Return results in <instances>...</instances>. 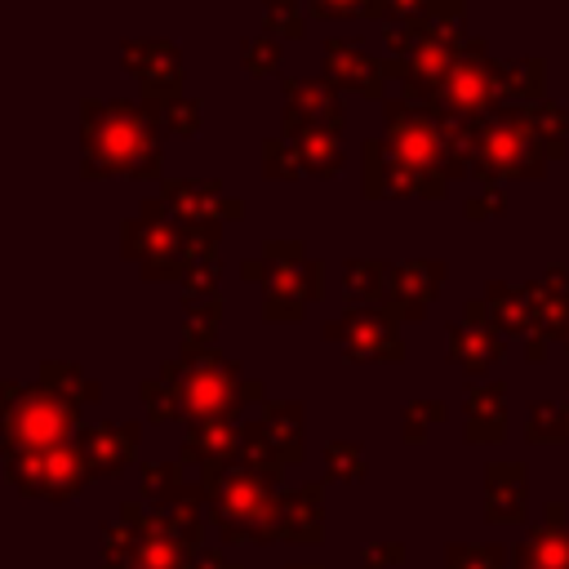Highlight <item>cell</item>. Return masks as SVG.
<instances>
[{
  "label": "cell",
  "mask_w": 569,
  "mask_h": 569,
  "mask_svg": "<svg viewBox=\"0 0 569 569\" xmlns=\"http://www.w3.org/2000/svg\"><path fill=\"white\" fill-rule=\"evenodd\" d=\"M76 445H80L93 480L120 476L133 462V453H138V422H98V427H84L76 436Z\"/></svg>",
  "instance_id": "cell-20"
},
{
  "label": "cell",
  "mask_w": 569,
  "mask_h": 569,
  "mask_svg": "<svg viewBox=\"0 0 569 569\" xmlns=\"http://www.w3.org/2000/svg\"><path fill=\"white\" fill-rule=\"evenodd\" d=\"M182 467H200V476H218L227 471L231 462H240V427L236 418H204V422H191L187 427V440H182Z\"/></svg>",
  "instance_id": "cell-19"
},
{
  "label": "cell",
  "mask_w": 569,
  "mask_h": 569,
  "mask_svg": "<svg viewBox=\"0 0 569 569\" xmlns=\"http://www.w3.org/2000/svg\"><path fill=\"white\" fill-rule=\"evenodd\" d=\"M547 347H551V342H547L542 333H529V338H525V356H529V360H547Z\"/></svg>",
  "instance_id": "cell-49"
},
{
  "label": "cell",
  "mask_w": 569,
  "mask_h": 569,
  "mask_svg": "<svg viewBox=\"0 0 569 569\" xmlns=\"http://www.w3.org/2000/svg\"><path fill=\"white\" fill-rule=\"evenodd\" d=\"M4 476L18 493L31 498H49V502H67L76 498L93 476L89 462L80 453V445H58V449H27V453H4Z\"/></svg>",
  "instance_id": "cell-11"
},
{
  "label": "cell",
  "mask_w": 569,
  "mask_h": 569,
  "mask_svg": "<svg viewBox=\"0 0 569 569\" xmlns=\"http://www.w3.org/2000/svg\"><path fill=\"white\" fill-rule=\"evenodd\" d=\"M498 76H502L507 107H529V102L547 98V62L542 58H502Z\"/></svg>",
  "instance_id": "cell-30"
},
{
  "label": "cell",
  "mask_w": 569,
  "mask_h": 569,
  "mask_svg": "<svg viewBox=\"0 0 569 569\" xmlns=\"http://www.w3.org/2000/svg\"><path fill=\"white\" fill-rule=\"evenodd\" d=\"M160 107V124L178 138H191L200 129V102L196 98H169V102H156Z\"/></svg>",
  "instance_id": "cell-43"
},
{
  "label": "cell",
  "mask_w": 569,
  "mask_h": 569,
  "mask_svg": "<svg viewBox=\"0 0 569 569\" xmlns=\"http://www.w3.org/2000/svg\"><path fill=\"white\" fill-rule=\"evenodd\" d=\"M547 160H551V151L538 138V129L529 124L525 107H502L471 129L467 169L480 178V187H498L502 178H516V182L542 178Z\"/></svg>",
  "instance_id": "cell-6"
},
{
  "label": "cell",
  "mask_w": 569,
  "mask_h": 569,
  "mask_svg": "<svg viewBox=\"0 0 569 569\" xmlns=\"http://www.w3.org/2000/svg\"><path fill=\"white\" fill-rule=\"evenodd\" d=\"M387 289H391V267H382L373 258H347L342 262V298H347V311L387 307Z\"/></svg>",
  "instance_id": "cell-27"
},
{
  "label": "cell",
  "mask_w": 569,
  "mask_h": 569,
  "mask_svg": "<svg viewBox=\"0 0 569 569\" xmlns=\"http://www.w3.org/2000/svg\"><path fill=\"white\" fill-rule=\"evenodd\" d=\"M529 307H533V333H542L547 342H560L569 329V271L560 262H551L542 271V280L525 284Z\"/></svg>",
  "instance_id": "cell-23"
},
{
  "label": "cell",
  "mask_w": 569,
  "mask_h": 569,
  "mask_svg": "<svg viewBox=\"0 0 569 569\" xmlns=\"http://www.w3.org/2000/svg\"><path fill=\"white\" fill-rule=\"evenodd\" d=\"M325 471H329V480H347V485L365 480V453H360V445L333 440V445L325 449Z\"/></svg>",
  "instance_id": "cell-42"
},
{
  "label": "cell",
  "mask_w": 569,
  "mask_h": 569,
  "mask_svg": "<svg viewBox=\"0 0 569 569\" xmlns=\"http://www.w3.org/2000/svg\"><path fill=\"white\" fill-rule=\"evenodd\" d=\"M400 560H405L400 542H369L365 547V569H387V565H400Z\"/></svg>",
  "instance_id": "cell-47"
},
{
  "label": "cell",
  "mask_w": 569,
  "mask_h": 569,
  "mask_svg": "<svg viewBox=\"0 0 569 569\" xmlns=\"http://www.w3.org/2000/svg\"><path fill=\"white\" fill-rule=\"evenodd\" d=\"M267 271H271V267H267V258H262V253L240 262V276H244V280H258V284H262V280H267Z\"/></svg>",
  "instance_id": "cell-48"
},
{
  "label": "cell",
  "mask_w": 569,
  "mask_h": 569,
  "mask_svg": "<svg viewBox=\"0 0 569 569\" xmlns=\"http://www.w3.org/2000/svg\"><path fill=\"white\" fill-rule=\"evenodd\" d=\"M507 209V196H502V187H480L476 196H467V218L471 222H480V218H493V213H502Z\"/></svg>",
  "instance_id": "cell-45"
},
{
  "label": "cell",
  "mask_w": 569,
  "mask_h": 569,
  "mask_svg": "<svg viewBox=\"0 0 569 569\" xmlns=\"http://www.w3.org/2000/svg\"><path fill=\"white\" fill-rule=\"evenodd\" d=\"M462 13H449V18H431L413 44V53L405 58V80H400V98L418 102V107H436L440 89H445V76L449 67L458 62L462 53Z\"/></svg>",
  "instance_id": "cell-12"
},
{
  "label": "cell",
  "mask_w": 569,
  "mask_h": 569,
  "mask_svg": "<svg viewBox=\"0 0 569 569\" xmlns=\"http://www.w3.org/2000/svg\"><path fill=\"white\" fill-rule=\"evenodd\" d=\"M325 80L333 89L387 98V80H405V62L400 58H373L347 40H325Z\"/></svg>",
  "instance_id": "cell-14"
},
{
  "label": "cell",
  "mask_w": 569,
  "mask_h": 569,
  "mask_svg": "<svg viewBox=\"0 0 569 569\" xmlns=\"http://www.w3.org/2000/svg\"><path fill=\"white\" fill-rule=\"evenodd\" d=\"M485 307H489V325L498 333H533V307H529V293L525 289H511L502 280H489L485 284Z\"/></svg>",
  "instance_id": "cell-29"
},
{
  "label": "cell",
  "mask_w": 569,
  "mask_h": 569,
  "mask_svg": "<svg viewBox=\"0 0 569 569\" xmlns=\"http://www.w3.org/2000/svg\"><path fill=\"white\" fill-rule=\"evenodd\" d=\"M525 116H529V124L538 129V138L547 142L551 160H560V156H565V133H569L565 107H556L551 98H542V102H529V107H525Z\"/></svg>",
  "instance_id": "cell-36"
},
{
  "label": "cell",
  "mask_w": 569,
  "mask_h": 569,
  "mask_svg": "<svg viewBox=\"0 0 569 569\" xmlns=\"http://www.w3.org/2000/svg\"><path fill=\"white\" fill-rule=\"evenodd\" d=\"M507 565V547L493 542H453L445 556V569H502Z\"/></svg>",
  "instance_id": "cell-40"
},
{
  "label": "cell",
  "mask_w": 569,
  "mask_h": 569,
  "mask_svg": "<svg viewBox=\"0 0 569 569\" xmlns=\"http://www.w3.org/2000/svg\"><path fill=\"white\" fill-rule=\"evenodd\" d=\"M267 280H262V316L271 325H293L302 311L325 298V262L307 253L302 240H267Z\"/></svg>",
  "instance_id": "cell-8"
},
{
  "label": "cell",
  "mask_w": 569,
  "mask_h": 569,
  "mask_svg": "<svg viewBox=\"0 0 569 569\" xmlns=\"http://www.w3.org/2000/svg\"><path fill=\"white\" fill-rule=\"evenodd\" d=\"M440 284H445V262L440 258H409V262H396L391 267V289H387V307L400 316V320H422L427 307L440 298Z\"/></svg>",
  "instance_id": "cell-18"
},
{
  "label": "cell",
  "mask_w": 569,
  "mask_h": 569,
  "mask_svg": "<svg viewBox=\"0 0 569 569\" xmlns=\"http://www.w3.org/2000/svg\"><path fill=\"white\" fill-rule=\"evenodd\" d=\"M120 249L147 280H178L187 267V236L160 196L142 200V209L120 222Z\"/></svg>",
  "instance_id": "cell-10"
},
{
  "label": "cell",
  "mask_w": 569,
  "mask_h": 569,
  "mask_svg": "<svg viewBox=\"0 0 569 569\" xmlns=\"http://www.w3.org/2000/svg\"><path fill=\"white\" fill-rule=\"evenodd\" d=\"M262 431L284 458V467L302 462V405L298 400H267L262 405Z\"/></svg>",
  "instance_id": "cell-28"
},
{
  "label": "cell",
  "mask_w": 569,
  "mask_h": 569,
  "mask_svg": "<svg viewBox=\"0 0 569 569\" xmlns=\"http://www.w3.org/2000/svg\"><path fill=\"white\" fill-rule=\"evenodd\" d=\"M373 0H307V13L311 18H356V13H369Z\"/></svg>",
  "instance_id": "cell-46"
},
{
  "label": "cell",
  "mask_w": 569,
  "mask_h": 569,
  "mask_svg": "<svg viewBox=\"0 0 569 569\" xmlns=\"http://www.w3.org/2000/svg\"><path fill=\"white\" fill-rule=\"evenodd\" d=\"M160 107L129 98L80 102V173L84 178H160Z\"/></svg>",
  "instance_id": "cell-2"
},
{
  "label": "cell",
  "mask_w": 569,
  "mask_h": 569,
  "mask_svg": "<svg viewBox=\"0 0 569 569\" xmlns=\"http://www.w3.org/2000/svg\"><path fill=\"white\" fill-rule=\"evenodd\" d=\"M262 400V382L244 378L240 365L227 356H178L164 360L156 378L142 382V409L151 422H204V418H236L244 405Z\"/></svg>",
  "instance_id": "cell-3"
},
{
  "label": "cell",
  "mask_w": 569,
  "mask_h": 569,
  "mask_svg": "<svg viewBox=\"0 0 569 569\" xmlns=\"http://www.w3.org/2000/svg\"><path fill=\"white\" fill-rule=\"evenodd\" d=\"M445 405L440 400H413V405H405V440L413 445V440H422V431L427 427H436V422H445Z\"/></svg>",
  "instance_id": "cell-44"
},
{
  "label": "cell",
  "mask_w": 569,
  "mask_h": 569,
  "mask_svg": "<svg viewBox=\"0 0 569 569\" xmlns=\"http://www.w3.org/2000/svg\"><path fill=\"white\" fill-rule=\"evenodd\" d=\"M80 400L53 391L49 382H4V431L0 453H27V449H58L71 445L80 431Z\"/></svg>",
  "instance_id": "cell-7"
},
{
  "label": "cell",
  "mask_w": 569,
  "mask_h": 569,
  "mask_svg": "<svg viewBox=\"0 0 569 569\" xmlns=\"http://www.w3.org/2000/svg\"><path fill=\"white\" fill-rule=\"evenodd\" d=\"M507 436V387L502 382H480L467 396V440L471 445H493Z\"/></svg>",
  "instance_id": "cell-26"
},
{
  "label": "cell",
  "mask_w": 569,
  "mask_h": 569,
  "mask_svg": "<svg viewBox=\"0 0 569 569\" xmlns=\"http://www.w3.org/2000/svg\"><path fill=\"white\" fill-rule=\"evenodd\" d=\"M240 62L249 76H271L280 71V40L276 36H244L240 40Z\"/></svg>",
  "instance_id": "cell-41"
},
{
  "label": "cell",
  "mask_w": 569,
  "mask_h": 569,
  "mask_svg": "<svg viewBox=\"0 0 569 569\" xmlns=\"http://www.w3.org/2000/svg\"><path fill=\"white\" fill-rule=\"evenodd\" d=\"M284 138H289V133H284ZM293 142H298L302 164H307L311 178H333V173L342 169L338 133H320V129H311V133H293Z\"/></svg>",
  "instance_id": "cell-33"
},
{
  "label": "cell",
  "mask_w": 569,
  "mask_h": 569,
  "mask_svg": "<svg viewBox=\"0 0 569 569\" xmlns=\"http://www.w3.org/2000/svg\"><path fill=\"white\" fill-rule=\"evenodd\" d=\"M382 120H387V133L369 138L360 151L365 196L369 200H387V196L440 200L449 191V178H458L440 116L431 107L409 102V98H387Z\"/></svg>",
  "instance_id": "cell-1"
},
{
  "label": "cell",
  "mask_w": 569,
  "mask_h": 569,
  "mask_svg": "<svg viewBox=\"0 0 569 569\" xmlns=\"http://www.w3.org/2000/svg\"><path fill=\"white\" fill-rule=\"evenodd\" d=\"M218 280H222V258H196L182 267L178 284H182V302H209V298H222L218 293Z\"/></svg>",
  "instance_id": "cell-37"
},
{
  "label": "cell",
  "mask_w": 569,
  "mask_h": 569,
  "mask_svg": "<svg viewBox=\"0 0 569 569\" xmlns=\"http://www.w3.org/2000/svg\"><path fill=\"white\" fill-rule=\"evenodd\" d=\"M204 498H209V520L222 533V542H280L276 538V516H280V493L276 476L253 471L244 462H231L218 476H200Z\"/></svg>",
  "instance_id": "cell-5"
},
{
  "label": "cell",
  "mask_w": 569,
  "mask_h": 569,
  "mask_svg": "<svg viewBox=\"0 0 569 569\" xmlns=\"http://www.w3.org/2000/svg\"><path fill=\"white\" fill-rule=\"evenodd\" d=\"M204 556V520H178L147 502H124L102 529V569H196Z\"/></svg>",
  "instance_id": "cell-4"
},
{
  "label": "cell",
  "mask_w": 569,
  "mask_h": 569,
  "mask_svg": "<svg viewBox=\"0 0 569 569\" xmlns=\"http://www.w3.org/2000/svg\"><path fill=\"white\" fill-rule=\"evenodd\" d=\"M525 436H529V445H556V440H565V436H569V418H565V405H547V400L529 405V422H525Z\"/></svg>",
  "instance_id": "cell-38"
},
{
  "label": "cell",
  "mask_w": 569,
  "mask_h": 569,
  "mask_svg": "<svg viewBox=\"0 0 569 569\" xmlns=\"http://www.w3.org/2000/svg\"><path fill=\"white\" fill-rule=\"evenodd\" d=\"M280 124L284 133H338L342 129V107H338V89L320 76V80H284V107H280Z\"/></svg>",
  "instance_id": "cell-17"
},
{
  "label": "cell",
  "mask_w": 569,
  "mask_h": 569,
  "mask_svg": "<svg viewBox=\"0 0 569 569\" xmlns=\"http://www.w3.org/2000/svg\"><path fill=\"white\" fill-rule=\"evenodd\" d=\"M529 511V480L520 462H489L485 467V520L489 525H520Z\"/></svg>",
  "instance_id": "cell-21"
},
{
  "label": "cell",
  "mask_w": 569,
  "mask_h": 569,
  "mask_svg": "<svg viewBox=\"0 0 569 569\" xmlns=\"http://www.w3.org/2000/svg\"><path fill=\"white\" fill-rule=\"evenodd\" d=\"M329 342H342L347 360H405V338H400V316L391 307H360L342 311L338 320L325 325Z\"/></svg>",
  "instance_id": "cell-13"
},
{
  "label": "cell",
  "mask_w": 569,
  "mask_h": 569,
  "mask_svg": "<svg viewBox=\"0 0 569 569\" xmlns=\"http://www.w3.org/2000/svg\"><path fill=\"white\" fill-rule=\"evenodd\" d=\"M507 342L493 325H449V360L462 365L467 373H485L502 360Z\"/></svg>",
  "instance_id": "cell-25"
},
{
  "label": "cell",
  "mask_w": 569,
  "mask_h": 569,
  "mask_svg": "<svg viewBox=\"0 0 569 569\" xmlns=\"http://www.w3.org/2000/svg\"><path fill=\"white\" fill-rule=\"evenodd\" d=\"M262 173L271 182H293V178H307V164H302V151L293 138H267L262 142Z\"/></svg>",
  "instance_id": "cell-35"
},
{
  "label": "cell",
  "mask_w": 569,
  "mask_h": 569,
  "mask_svg": "<svg viewBox=\"0 0 569 569\" xmlns=\"http://www.w3.org/2000/svg\"><path fill=\"white\" fill-rule=\"evenodd\" d=\"M218 325H222V298L187 302V320H182V356H209V351H218Z\"/></svg>",
  "instance_id": "cell-31"
},
{
  "label": "cell",
  "mask_w": 569,
  "mask_h": 569,
  "mask_svg": "<svg viewBox=\"0 0 569 569\" xmlns=\"http://www.w3.org/2000/svg\"><path fill=\"white\" fill-rule=\"evenodd\" d=\"M507 98H502V76H498V58L489 53L485 40H467L458 62L449 67L445 76V89L436 98V116H449V120H462V124H480L489 120L493 111H502Z\"/></svg>",
  "instance_id": "cell-9"
},
{
  "label": "cell",
  "mask_w": 569,
  "mask_h": 569,
  "mask_svg": "<svg viewBox=\"0 0 569 569\" xmlns=\"http://www.w3.org/2000/svg\"><path fill=\"white\" fill-rule=\"evenodd\" d=\"M124 71L142 84L147 102L182 98V49L173 40H124Z\"/></svg>",
  "instance_id": "cell-16"
},
{
  "label": "cell",
  "mask_w": 569,
  "mask_h": 569,
  "mask_svg": "<svg viewBox=\"0 0 569 569\" xmlns=\"http://www.w3.org/2000/svg\"><path fill=\"white\" fill-rule=\"evenodd\" d=\"M284 569H320L316 560H293V565H284Z\"/></svg>",
  "instance_id": "cell-50"
},
{
  "label": "cell",
  "mask_w": 569,
  "mask_h": 569,
  "mask_svg": "<svg viewBox=\"0 0 569 569\" xmlns=\"http://www.w3.org/2000/svg\"><path fill=\"white\" fill-rule=\"evenodd\" d=\"M565 418H569V396H565Z\"/></svg>",
  "instance_id": "cell-52"
},
{
  "label": "cell",
  "mask_w": 569,
  "mask_h": 569,
  "mask_svg": "<svg viewBox=\"0 0 569 569\" xmlns=\"http://www.w3.org/2000/svg\"><path fill=\"white\" fill-rule=\"evenodd\" d=\"M462 13L467 18V0H373L369 18L378 22H418V18H449Z\"/></svg>",
  "instance_id": "cell-32"
},
{
  "label": "cell",
  "mask_w": 569,
  "mask_h": 569,
  "mask_svg": "<svg viewBox=\"0 0 569 569\" xmlns=\"http://www.w3.org/2000/svg\"><path fill=\"white\" fill-rule=\"evenodd\" d=\"M262 22H267V36H284V40H298L307 36V18H302V0H262Z\"/></svg>",
  "instance_id": "cell-39"
},
{
  "label": "cell",
  "mask_w": 569,
  "mask_h": 569,
  "mask_svg": "<svg viewBox=\"0 0 569 569\" xmlns=\"http://www.w3.org/2000/svg\"><path fill=\"white\" fill-rule=\"evenodd\" d=\"M160 200L178 218V227H218L244 213V204L227 196L218 178H164Z\"/></svg>",
  "instance_id": "cell-15"
},
{
  "label": "cell",
  "mask_w": 569,
  "mask_h": 569,
  "mask_svg": "<svg viewBox=\"0 0 569 569\" xmlns=\"http://www.w3.org/2000/svg\"><path fill=\"white\" fill-rule=\"evenodd\" d=\"M560 347H565V351H569V329H565V338H560Z\"/></svg>",
  "instance_id": "cell-51"
},
{
  "label": "cell",
  "mask_w": 569,
  "mask_h": 569,
  "mask_svg": "<svg viewBox=\"0 0 569 569\" xmlns=\"http://www.w3.org/2000/svg\"><path fill=\"white\" fill-rule=\"evenodd\" d=\"M276 538L284 542H325V485H302L280 493V516H276Z\"/></svg>",
  "instance_id": "cell-22"
},
{
  "label": "cell",
  "mask_w": 569,
  "mask_h": 569,
  "mask_svg": "<svg viewBox=\"0 0 569 569\" xmlns=\"http://www.w3.org/2000/svg\"><path fill=\"white\" fill-rule=\"evenodd\" d=\"M40 382H49L53 391H62V396H71V400H80V405H93V400L102 396V387H98L93 378H84L80 365H67V360H44V365H40Z\"/></svg>",
  "instance_id": "cell-34"
},
{
  "label": "cell",
  "mask_w": 569,
  "mask_h": 569,
  "mask_svg": "<svg viewBox=\"0 0 569 569\" xmlns=\"http://www.w3.org/2000/svg\"><path fill=\"white\" fill-rule=\"evenodd\" d=\"M516 569H569V525L560 502H547L542 525L516 547Z\"/></svg>",
  "instance_id": "cell-24"
}]
</instances>
